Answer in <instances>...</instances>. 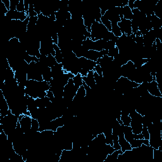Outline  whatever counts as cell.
I'll return each mask as SVG.
<instances>
[{"label":"cell","instance_id":"cell-11","mask_svg":"<svg viewBox=\"0 0 162 162\" xmlns=\"http://www.w3.org/2000/svg\"><path fill=\"white\" fill-rule=\"evenodd\" d=\"M83 81L86 83V85L91 88L92 89H96V84L94 77V71H89L87 75V76L82 77Z\"/></svg>","mask_w":162,"mask_h":162},{"label":"cell","instance_id":"cell-34","mask_svg":"<svg viewBox=\"0 0 162 162\" xmlns=\"http://www.w3.org/2000/svg\"><path fill=\"white\" fill-rule=\"evenodd\" d=\"M0 10H1V12L3 13V15H6V14L8 12V9L6 8L5 5L2 1L1 2H0Z\"/></svg>","mask_w":162,"mask_h":162},{"label":"cell","instance_id":"cell-28","mask_svg":"<svg viewBox=\"0 0 162 162\" xmlns=\"http://www.w3.org/2000/svg\"><path fill=\"white\" fill-rule=\"evenodd\" d=\"M101 22L105 25V26L107 28V29L110 32H112V23H111V22L109 20H108L106 18H105L104 16H101Z\"/></svg>","mask_w":162,"mask_h":162},{"label":"cell","instance_id":"cell-4","mask_svg":"<svg viewBox=\"0 0 162 162\" xmlns=\"http://www.w3.org/2000/svg\"><path fill=\"white\" fill-rule=\"evenodd\" d=\"M79 64L81 67V70L80 72L82 77L87 76L88 72L91 70H94L95 66L97 65L96 62H94L90 59H88L84 57L79 58Z\"/></svg>","mask_w":162,"mask_h":162},{"label":"cell","instance_id":"cell-31","mask_svg":"<svg viewBox=\"0 0 162 162\" xmlns=\"http://www.w3.org/2000/svg\"><path fill=\"white\" fill-rule=\"evenodd\" d=\"M141 134H142L144 139H149V133L148 130V127L146 125H142V130L141 132Z\"/></svg>","mask_w":162,"mask_h":162},{"label":"cell","instance_id":"cell-14","mask_svg":"<svg viewBox=\"0 0 162 162\" xmlns=\"http://www.w3.org/2000/svg\"><path fill=\"white\" fill-rule=\"evenodd\" d=\"M151 23L153 29L157 30L162 27V20L158 17L153 13L151 16Z\"/></svg>","mask_w":162,"mask_h":162},{"label":"cell","instance_id":"cell-8","mask_svg":"<svg viewBox=\"0 0 162 162\" xmlns=\"http://www.w3.org/2000/svg\"><path fill=\"white\" fill-rule=\"evenodd\" d=\"M5 16L10 20H20L22 22H23L25 19L28 17V16L27 15L26 12H18L17 10H15V11L9 10L8 11V12L6 14Z\"/></svg>","mask_w":162,"mask_h":162},{"label":"cell","instance_id":"cell-3","mask_svg":"<svg viewBox=\"0 0 162 162\" xmlns=\"http://www.w3.org/2000/svg\"><path fill=\"white\" fill-rule=\"evenodd\" d=\"M131 118L130 126L134 134H141L142 130V116L136 112L135 110L131 111L129 113Z\"/></svg>","mask_w":162,"mask_h":162},{"label":"cell","instance_id":"cell-16","mask_svg":"<svg viewBox=\"0 0 162 162\" xmlns=\"http://www.w3.org/2000/svg\"><path fill=\"white\" fill-rule=\"evenodd\" d=\"M123 132H124L125 139L129 142L134 139V133L132 132V128L131 126L124 125Z\"/></svg>","mask_w":162,"mask_h":162},{"label":"cell","instance_id":"cell-7","mask_svg":"<svg viewBox=\"0 0 162 162\" xmlns=\"http://www.w3.org/2000/svg\"><path fill=\"white\" fill-rule=\"evenodd\" d=\"M117 24L118 25V27H120L122 34H125L128 36H131L132 34L131 20L122 18L121 22H118Z\"/></svg>","mask_w":162,"mask_h":162},{"label":"cell","instance_id":"cell-37","mask_svg":"<svg viewBox=\"0 0 162 162\" xmlns=\"http://www.w3.org/2000/svg\"><path fill=\"white\" fill-rule=\"evenodd\" d=\"M2 2L4 3L6 8L8 9V10L9 11L10 7V0H2Z\"/></svg>","mask_w":162,"mask_h":162},{"label":"cell","instance_id":"cell-9","mask_svg":"<svg viewBox=\"0 0 162 162\" xmlns=\"http://www.w3.org/2000/svg\"><path fill=\"white\" fill-rule=\"evenodd\" d=\"M21 126V129L24 134H28L31 130L32 117L30 116L25 115L19 121Z\"/></svg>","mask_w":162,"mask_h":162},{"label":"cell","instance_id":"cell-18","mask_svg":"<svg viewBox=\"0 0 162 162\" xmlns=\"http://www.w3.org/2000/svg\"><path fill=\"white\" fill-rule=\"evenodd\" d=\"M42 78H43V81L49 82L53 79L52 69L49 67H46L45 69L42 70Z\"/></svg>","mask_w":162,"mask_h":162},{"label":"cell","instance_id":"cell-30","mask_svg":"<svg viewBox=\"0 0 162 162\" xmlns=\"http://www.w3.org/2000/svg\"><path fill=\"white\" fill-rule=\"evenodd\" d=\"M28 16L29 17H33V16H38L37 13L34 10V4L30 3L29 5V9L28 11Z\"/></svg>","mask_w":162,"mask_h":162},{"label":"cell","instance_id":"cell-15","mask_svg":"<svg viewBox=\"0 0 162 162\" xmlns=\"http://www.w3.org/2000/svg\"><path fill=\"white\" fill-rule=\"evenodd\" d=\"M106 42L107 41L105 39H99L96 41H94L92 49L97 51V52H101V51L105 49Z\"/></svg>","mask_w":162,"mask_h":162},{"label":"cell","instance_id":"cell-25","mask_svg":"<svg viewBox=\"0 0 162 162\" xmlns=\"http://www.w3.org/2000/svg\"><path fill=\"white\" fill-rule=\"evenodd\" d=\"M112 32L117 38L122 35V32L117 23H112Z\"/></svg>","mask_w":162,"mask_h":162},{"label":"cell","instance_id":"cell-36","mask_svg":"<svg viewBox=\"0 0 162 162\" xmlns=\"http://www.w3.org/2000/svg\"><path fill=\"white\" fill-rule=\"evenodd\" d=\"M46 96L51 100V101H53L55 99V96H54V94L53 92L50 91V90H48V91H46Z\"/></svg>","mask_w":162,"mask_h":162},{"label":"cell","instance_id":"cell-23","mask_svg":"<svg viewBox=\"0 0 162 162\" xmlns=\"http://www.w3.org/2000/svg\"><path fill=\"white\" fill-rule=\"evenodd\" d=\"M112 135H113V147L116 149L118 150L121 149V146L118 143V133L116 131L112 129Z\"/></svg>","mask_w":162,"mask_h":162},{"label":"cell","instance_id":"cell-32","mask_svg":"<svg viewBox=\"0 0 162 162\" xmlns=\"http://www.w3.org/2000/svg\"><path fill=\"white\" fill-rule=\"evenodd\" d=\"M10 10L15 11L16 10V6L20 2V0H10Z\"/></svg>","mask_w":162,"mask_h":162},{"label":"cell","instance_id":"cell-19","mask_svg":"<svg viewBox=\"0 0 162 162\" xmlns=\"http://www.w3.org/2000/svg\"><path fill=\"white\" fill-rule=\"evenodd\" d=\"M53 46H54V49L55 51V58H56V60L58 63H62L63 62V55L62 51L60 48L58 47V45L54 44Z\"/></svg>","mask_w":162,"mask_h":162},{"label":"cell","instance_id":"cell-27","mask_svg":"<svg viewBox=\"0 0 162 162\" xmlns=\"http://www.w3.org/2000/svg\"><path fill=\"white\" fill-rule=\"evenodd\" d=\"M39 124L37 119H34L32 118V124H31V130L30 132L34 133L36 132L39 131Z\"/></svg>","mask_w":162,"mask_h":162},{"label":"cell","instance_id":"cell-35","mask_svg":"<svg viewBox=\"0 0 162 162\" xmlns=\"http://www.w3.org/2000/svg\"><path fill=\"white\" fill-rule=\"evenodd\" d=\"M93 71H95L98 74H99L100 76H103V71H102V69H101V66L99 65V64H97L95 67V69H94V70Z\"/></svg>","mask_w":162,"mask_h":162},{"label":"cell","instance_id":"cell-29","mask_svg":"<svg viewBox=\"0 0 162 162\" xmlns=\"http://www.w3.org/2000/svg\"><path fill=\"white\" fill-rule=\"evenodd\" d=\"M119 54V50L117 46H115L114 48L108 50V56L110 57H112L114 58L117 56Z\"/></svg>","mask_w":162,"mask_h":162},{"label":"cell","instance_id":"cell-39","mask_svg":"<svg viewBox=\"0 0 162 162\" xmlns=\"http://www.w3.org/2000/svg\"><path fill=\"white\" fill-rule=\"evenodd\" d=\"M134 139H144V137L142 134L141 133V134H134Z\"/></svg>","mask_w":162,"mask_h":162},{"label":"cell","instance_id":"cell-10","mask_svg":"<svg viewBox=\"0 0 162 162\" xmlns=\"http://www.w3.org/2000/svg\"><path fill=\"white\" fill-rule=\"evenodd\" d=\"M148 91L151 95L153 96L162 98V95L160 92L158 86V83L155 81H153L152 82L148 83Z\"/></svg>","mask_w":162,"mask_h":162},{"label":"cell","instance_id":"cell-13","mask_svg":"<svg viewBox=\"0 0 162 162\" xmlns=\"http://www.w3.org/2000/svg\"><path fill=\"white\" fill-rule=\"evenodd\" d=\"M52 69V77L53 79H56L60 77L63 74H64L65 70L63 69V65L62 63H56L55 65Z\"/></svg>","mask_w":162,"mask_h":162},{"label":"cell","instance_id":"cell-21","mask_svg":"<svg viewBox=\"0 0 162 162\" xmlns=\"http://www.w3.org/2000/svg\"><path fill=\"white\" fill-rule=\"evenodd\" d=\"M73 81H74L75 86L77 89H79L81 86H82L83 79H82V77L80 73L77 74L74 77Z\"/></svg>","mask_w":162,"mask_h":162},{"label":"cell","instance_id":"cell-33","mask_svg":"<svg viewBox=\"0 0 162 162\" xmlns=\"http://www.w3.org/2000/svg\"><path fill=\"white\" fill-rule=\"evenodd\" d=\"M16 10L20 12H25V6H24V0H20V2L16 6Z\"/></svg>","mask_w":162,"mask_h":162},{"label":"cell","instance_id":"cell-1","mask_svg":"<svg viewBox=\"0 0 162 162\" xmlns=\"http://www.w3.org/2000/svg\"><path fill=\"white\" fill-rule=\"evenodd\" d=\"M109 31L101 22L95 21L91 26V39L92 41L104 39Z\"/></svg>","mask_w":162,"mask_h":162},{"label":"cell","instance_id":"cell-17","mask_svg":"<svg viewBox=\"0 0 162 162\" xmlns=\"http://www.w3.org/2000/svg\"><path fill=\"white\" fill-rule=\"evenodd\" d=\"M123 152L121 149L115 150L112 154L108 155L106 159L103 162H116L118 159V157L120 154H122Z\"/></svg>","mask_w":162,"mask_h":162},{"label":"cell","instance_id":"cell-20","mask_svg":"<svg viewBox=\"0 0 162 162\" xmlns=\"http://www.w3.org/2000/svg\"><path fill=\"white\" fill-rule=\"evenodd\" d=\"M123 18L127 20H132L133 18V14L132 10L127 6L123 7Z\"/></svg>","mask_w":162,"mask_h":162},{"label":"cell","instance_id":"cell-5","mask_svg":"<svg viewBox=\"0 0 162 162\" xmlns=\"http://www.w3.org/2000/svg\"><path fill=\"white\" fill-rule=\"evenodd\" d=\"M103 16L112 23H118L121 20L119 15V7H110Z\"/></svg>","mask_w":162,"mask_h":162},{"label":"cell","instance_id":"cell-24","mask_svg":"<svg viewBox=\"0 0 162 162\" xmlns=\"http://www.w3.org/2000/svg\"><path fill=\"white\" fill-rule=\"evenodd\" d=\"M23 58L24 60L28 64H30L32 62H39V58H38L36 56H31L29 55L27 52H25L23 55Z\"/></svg>","mask_w":162,"mask_h":162},{"label":"cell","instance_id":"cell-22","mask_svg":"<svg viewBox=\"0 0 162 162\" xmlns=\"http://www.w3.org/2000/svg\"><path fill=\"white\" fill-rule=\"evenodd\" d=\"M57 63L56 58L52 55H48L46 59V65L49 68H52Z\"/></svg>","mask_w":162,"mask_h":162},{"label":"cell","instance_id":"cell-2","mask_svg":"<svg viewBox=\"0 0 162 162\" xmlns=\"http://www.w3.org/2000/svg\"><path fill=\"white\" fill-rule=\"evenodd\" d=\"M78 89H79L75 86L73 79H70L69 82L65 85L63 89V100L67 105V107H69L71 104Z\"/></svg>","mask_w":162,"mask_h":162},{"label":"cell","instance_id":"cell-12","mask_svg":"<svg viewBox=\"0 0 162 162\" xmlns=\"http://www.w3.org/2000/svg\"><path fill=\"white\" fill-rule=\"evenodd\" d=\"M84 57L88 59H90V60L96 62L98 60V59L102 58L103 57V56H102L100 52H97V51H95V50L90 49V50L86 51V53H85Z\"/></svg>","mask_w":162,"mask_h":162},{"label":"cell","instance_id":"cell-6","mask_svg":"<svg viewBox=\"0 0 162 162\" xmlns=\"http://www.w3.org/2000/svg\"><path fill=\"white\" fill-rule=\"evenodd\" d=\"M136 68L135 67L134 63L129 60L126 64L122 65L121 67V74L122 77H124L129 79L133 74Z\"/></svg>","mask_w":162,"mask_h":162},{"label":"cell","instance_id":"cell-26","mask_svg":"<svg viewBox=\"0 0 162 162\" xmlns=\"http://www.w3.org/2000/svg\"><path fill=\"white\" fill-rule=\"evenodd\" d=\"M93 42H94V41H92L91 38H88L86 40L82 41V46H83V48L87 50V51L90 50V49H92Z\"/></svg>","mask_w":162,"mask_h":162},{"label":"cell","instance_id":"cell-38","mask_svg":"<svg viewBox=\"0 0 162 162\" xmlns=\"http://www.w3.org/2000/svg\"><path fill=\"white\" fill-rule=\"evenodd\" d=\"M134 2H135V0H129V1H128V6H129L132 10L134 8Z\"/></svg>","mask_w":162,"mask_h":162}]
</instances>
